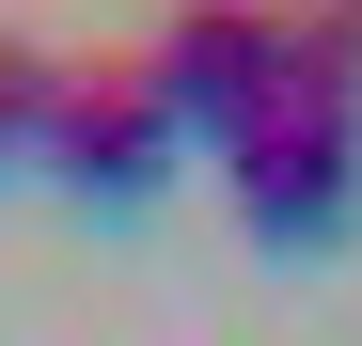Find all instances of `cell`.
<instances>
[{
	"label": "cell",
	"mask_w": 362,
	"mask_h": 346,
	"mask_svg": "<svg viewBox=\"0 0 362 346\" xmlns=\"http://www.w3.org/2000/svg\"><path fill=\"white\" fill-rule=\"evenodd\" d=\"M221 173H236V220H252L268 252H331L346 220H362V126H346V110H299L284 95Z\"/></svg>",
	"instance_id": "obj_2"
},
{
	"label": "cell",
	"mask_w": 362,
	"mask_h": 346,
	"mask_svg": "<svg viewBox=\"0 0 362 346\" xmlns=\"http://www.w3.org/2000/svg\"><path fill=\"white\" fill-rule=\"evenodd\" d=\"M127 64H142V95H158L173 142H221V157H236V142L284 110V16H158Z\"/></svg>",
	"instance_id": "obj_1"
},
{
	"label": "cell",
	"mask_w": 362,
	"mask_h": 346,
	"mask_svg": "<svg viewBox=\"0 0 362 346\" xmlns=\"http://www.w3.org/2000/svg\"><path fill=\"white\" fill-rule=\"evenodd\" d=\"M284 95L362 126V16H284Z\"/></svg>",
	"instance_id": "obj_5"
},
{
	"label": "cell",
	"mask_w": 362,
	"mask_h": 346,
	"mask_svg": "<svg viewBox=\"0 0 362 346\" xmlns=\"http://www.w3.org/2000/svg\"><path fill=\"white\" fill-rule=\"evenodd\" d=\"M47 189H79V205H158L173 189V126H158V95L127 47H79L64 64V126H47Z\"/></svg>",
	"instance_id": "obj_3"
},
{
	"label": "cell",
	"mask_w": 362,
	"mask_h": 346,
	"mask_svg": "<svg viewBox=\"0 0 362 346\" xmlns=\"http://www.w3.org/2000/svg\"><path fill=\"white\" fill-rule=\"evenodd\" d=\"M64 64H79V47L0 32V173H47V126H64Z\"/></svg>",
	"instance_id": "obj_4"
}]
</instances>
